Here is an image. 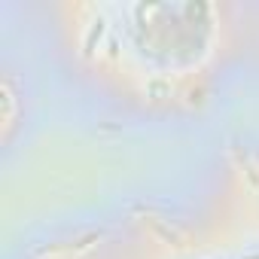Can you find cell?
Segmentation results:
<instances>
[{"instance_id": "obj_1", "label": "cell", "mask_w": 259, "mask_h": 259, "mask_svg": "<svg viewBox=\"0 0 259 259\" xmlns=\"http://www.w3.org/2000/svg\"><path fill=\"white\" fill-rule=\"evenodd\" d=\"M58 31L73 64L150 110H195L238 43L223 0H64Z\"/></svg>"}, {"instance_id": "obj_2", "label": "cell", "mask_w": 259, "mask_h": 259, "mask_svg": "<svg viewBox=\"0 0 259 259\" xmlns=\"http://www.w3.org/2000/svg\"><path fill=\"white\" fill-rule=\"evenodd\" d=\"M132 259H259V229L213 213L201 229L147 238Z\"/></svg>"}, {"instance_id": "obj_3", "label": "cell", "mask_w": 259, "mask_h": 259, "mask_svg": "<svg viewBox=\"0 0 259 259\" xmlns=\"http://www.w3.org/2000/svg\"><path fill=\"white\" fill-rule=\"evenodd\" d=\"M217 213L259 229V153L241 150L229 156L223 195L217 198Z\"/></svg>"}, {"instance_id": "obj_4", "label": "cell", "mask_w": 259, "mask_h": 259, "mask_svg": "<svg viewBox=\"0 0 259 259\" xmlns=\"http://www.w3.org/2000/svg\"><path fill=\"white\" fill-rule=\"evenodd\" d=\"M0 95H4V138H10L13 135V125H16V85H13L10 73H4Z\"/></svg>"}]
</instances>
